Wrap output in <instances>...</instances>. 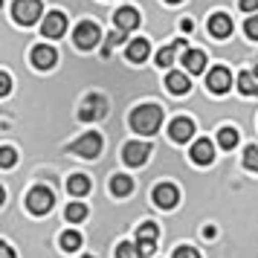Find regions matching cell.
Returning a JSON list of instances; mask_svg holds the SVG:
<instances>
[{"instance_id":"5","label":"cell","mask_w":258,"mask_h":258,"mask_svg":"<svg viewBox=\"0 0 258 258\" xmlns=\"http://www.w3.org/2000/svg\"><path fill=\"white\" fill-rule=\"evenodd\" d=\"M99 151H102V137H99V134H84L82 140H76L70 145V154H79L84 160L99 157Z\"/></svg>"},{"instance_id":"28","label":"cell","mask_w":258,"mask_h":258,"mask_svg":"<svg viewBox=\"0 0 258 258\" xmlns=\"http://www.w3.org/2000/svg\"><path fill=\"white\" fill-rule=\"evenodd\" d=\"M244 165L249 168V171H258V148L255 145H249L244 151Z\"/></svg>"},{"instance_id":"7","label":"cell","mask_w":258,"mask_h":258,"mask_svg":"<svg viewBox=\"0 0 258 258\" xmlns=\"http://www.w3.org/2000/svg\"><path fill=\"white\" fill-rule=\"evenodd\" d=\"M177 200H180V191H177L174 183H160V186L154 188V203L160 209H174Z\"/></svg>"},{"instance_id":"34","label":"cell","mask_w":258,"mask_h":258,"mask_svg":"<svg viewBox=\"0 0 258 258\" xmlns=\"http://www.w3.org/2000/svg\"><path fill=\"white\" fill-rule=\"evenodd\" d=\"M9 84H12V79H9V73H0V93H3V96L9 93Z\"/></svg>"},{"instance_id":"10","label":"cell","mask_w":258,"mask_h":258,"mask_svg":"<svg viewBox=\"0 0 258 258\" xmlns=\"http://www.w3.org/2000/svg\"><path fill=\"white\" fill-rule=\"evenodd\" d=\"M64 29H67V18H64V12H49L47 21L41 24L44 38H61L64 35Z\"/></svg>"},{"instance_id":"4","label":"cell","mask_w":258,"mask_h":258,"mask_svg":"<svg viewBox=\"0 0 258 258\" xmlns=\"http://www.w3.org/2000/svg\"><path fill=\"white\" fill-rule=\"evenodd\" d=\"M52 191H49L47 186H35L32 191H29V198H26V206H29V212L32 215H47L49 209H52Z\"/></svg>"},{"instance_id":"35","label":"cell","mask_w":258,"mask_h":258,"mask_svg":"<svg viewBox=\"0 0 258 258\" xmlns=\"http://www.w3.org/2000/svg\"><path fill=\"white\" fill-rule=\"evenodd\" d=\"M241 9H244V12H255V9H258V0H241Z\"/></svg>"},{"instance_id":"33","label":"cell","mask_w":258,"mask_h":258,"mask_svg":"<svg viewBox=\"0 0 258 258\" xmlns=\"http://www.w3.org/2000/svg\"><path fill=\"white\" fill-rule=\"evenodd\" d=\"M137 246H140V255H151L154 252V241H137Z\"/></svg>"},{"instance_id":"2","label":"cell","mask_w":258,"mask_h":258,"mask_svg":"<svg viewBox=\"0 0 258 258\" xmlns=\"http://www.w3.org/2000/svg\"><path fill=\"white\" fill-rule=\"evenodd\" d=\"M99 38H102V29L93 21H82V24L76 26V32H73V41H76L79 49H93L99 44Z\"/></svg>"},{"instance_id":"1","label":"cell","mask_w":258,"mask_h":258,"mask_svg":"<svg viewBox=\"0 0 258 258\" xmlns=\"http://www.w3.org/2000/svg\"><path fill=\"white\" fill-rule=\"evenodd\" d=\"M163 125V110L157 105H142L137 107L134 113H131V128L137 131V134H154V131Z\"/></svg>"},{"instance_id":"23","label":"cell","mask_w":258,"mask_h":258,"mask_svg":"<svg viewBox=\"0 0 258 258\" xmlns=\"http://www.w3.org/2000/svg\"><path fill=\"white\" fill-rule=\"evenodd\" d=\"M61 246H64L67 252H76V249L82 246V235L76 232V229H67V232L61 235Z\"/></svg>"},{"instance_id":"29","label":"cell","mask_w":258,"mask_h":258,"mask_svg":"<svg viewBox=\"0 0 258 258\" xmlns=\"http://www.w3.org/2000/svg\"><path fill=\"white\" fill-rule=\"evenodd\" d=\"M125 41V32L122 29H113L110 35H107V47H105V55H110V47H116V44H122Z\"/></svg>"},{"instance_id":"27","label":"cell","mask_w":258,"mask_h":258,"mask_svg":"<svg viewBox=\"0 0 258 258\" xmlns=\"http://www.w3.org/2000/svg\"><path fill=\"white\" fill-rule=\"evenodd\" d=\"M116 258H140V246L122 241V244L116 246Z\"/></svg>"},{"instance_id":"25","label":"cell","mask_w":258,"mask_h":258,"mask_svg":"<svg viewBox=\"0 0 258 258\" xmlns=\"http://www.w3.org/2000/svg\"><path fill=\"white\" fill-rule=\"evenodd\" d=\"M177 47H180V41H174V44H168V47L160 49V52H157V64H160V67H171V61H174Z\"/></svg>"},{"instance_id":"38","label":"cell","mask_w":258,"mask_h":258,"mask_svg":"<svg viewBox=\"0 0 258 258\" xmlns=\"http://www.w3.org/2000/svg\"><path fill=\"white\" fill-rule=\"evenodd\" d=\"M82 258H93V255H82Z\"/></svg>"},{"instance_id":"36","label":"cell","mask_w":258,"mask_h":258,"mask_svg":"<svg viewBox=\"0 0 258 258\" xmlns=\"http://www.w3.org/2000/svg\"><path fill=\"white\" fill-rule=\"evenodd\" d=\"M0 258H15V252H12V246H9V244L0 246Z\"/></svg>"},{"instance_id":"21","label":"cell","mask_w":258,"mask_h":258,"mask_svg":"<svg viewBox=\"0 0 258 258\" xmlns=\"http://www.w3.org/2000/svg\"><path fill=\"white\" fill-rule=\"evenodd\" d=\"M238 87H241V93L244 96H258V82H255V73L244 70L238 76Z\"/></svg>"},{"instance_id":"11","label":"cell","mask_w":258,"mask_h":258,"mask_svg":"<svg viewBox=\"0 0 258 258\" xmlns=\"http://www.w3.org/2000/svg\"><path fill=\"white\" fill-rule=\"evenodd\" d=\"M168 134H171V140H174V142H188L191 137H195V122H191L188 116H180V119L171 122Z\"/></svg>"},{"instance_id":"13","label":"cell","mask_w":258,"mask_h":258,"mask_svg":"<svg viewBox=\"0 0 258 258\" xmlns=\"http://www.w3.org/2000/svg\"><path fill=\"white\" fill-rule=\"evenodd\" d=\"M55 49L49 47V44H41V47H35L32 49V64H35L38 70H49L52 64H55Z\"/></svg>"},{"instance_id":"14","label":"cell","mask_w":258,"mask_h":258,"mask_svg":"<svg viewBox=\"0 0 258 258\" xmlns=\"http://www.w3.org/2000/svg\"><path fill=\"white\" fill-rule=\"evenodd\" d=\"M191 160L198 165H209L212 160H215V145H212L209 140H198L191 145Z\"/></svg>"},{"instance_id":"8","label":"cell","mask_w":258,"mask_h":258,"mask_svg":"<svg viewBox=\"0 0 258 258\" xmlns=\"http://www.w3.org/2000/svg\"><path fill=\"white\" fill-rule=\"evenodd\" d=\"M229 84H232V76H229V70L226 67H215V70H209V79H206V87H209L212 93H226L229 90Z\"/></svg>"},{"instance_id":"12","label":"cell","mask_w":258,"mask_h":258,"mask_svg":"<svg viewBox=\"0 0 258 258\" xmlns=\"http://www.w3.org/2000/svg\"><path fill=\"white\" fill-rule=\"evenodd\" d=\"M209 32L215 38H229V35H232V18H229V15H223V12L212 15V18H209Z\"/></svg>"},{"instance_id":"16","label":"cell","mask_w":258,"mask_h":258,"mask_svg":"<svg viewBox=\"0 0 258 258\" xmlns=\"http://www.w3.org/2000/svg\"><path fill=\"white\" fill-rule=\"evenodd\" d=\"M116 29H122V32H128V29H134V26H140V12L137 9H131V6H125V9H119L116 12Z\"/></svg>"},{"instance_id":"32","label":"cell","mask_w":258,"mask_h":258,"mask_svg":"<svg viewBox=\"0 0 258 258\" xmlns=\"http://www.w3.org/2000/svg\"><path fill=\"white\" fill-rule=\"evenodd\" d=\"M246 35L252 38V41H258V15H252V18L246 21Z\"/></svg>"},{"instance_id":"9","label":"cell","mask_w":258,"mask_h":258,"mask_svg":"<svg viewBox=\"0 0 258 258\" xmlns=\"http://www.w3.org/2000/svg\"><path fill=\"white\" fill-rule=\"evenodd\" d=\"M105 113H107L105 96H99V93L87 96V102H84V107H82V119L84 122H90V119H102Z\"/></svg>"},{"instance_id":"15","label":"cell","mask_w":258,"mask_h":258,"mask_svg":"<svg viewBox=\"0 0 258 258\" xmlns=\"http://www.w3.org/2000/svg\"><path fill=\"white\" fill-rule=\"evenodd\" d=\"M165 87H168L174 96H183V93L191 90V82H188L186 73H177L174 70V73H168V76H165Z\"/></svg>"},{"instance_id":"3","label":"cell","mask_w":258,"mask_h":258,"mask_svg":"<svg viewBox=\"0 0 258 258\" xmlns=\"http://www.w3.org/2000/svg\"><path fill=\"white\" fill-rule=\"evenodd\" d=\"M12 15L21 26H32L41 18V0H15Z\"/></svg>"},{"instance_id":"37","label":"cell","mask_w":258,"mask_h":258,"mask_svg":"<svg viewBox=\"0 0 258 258\" xmlns=\"http://www.w3.org/2000/svg\"><path fill=\"white\" fill-rule=\"evenodd\" d=\"M168 3H180V0H168Z\"/></svg>"},{"instance_id":"17","label":"cell","mask_w":258,"mask_h":258,"mask_svg":"<svg viewBox=\"0 0 258 258\" xmlns=\"http://www.w3.org/2000/svg\"><path fill=\"white\" fill-rule=\"evenodd\" d=\"M148 55H151V44H148L145 38H137V41L128 44V58L134 61V64H142Z\"/></svg>"},{"instance_id":"22","label":"cell","mask_w":258,"mask_h":258,"mask_svg":"<svg viewBox=\"0 0 258 258\" xmlns=\"http://www.w3.org/2000/svg\"><path fill=\"white\" fill-rule=\"evenodd\" d=\"M218 145H221L223 151H232L235 145H238V131L235 128H221L218 131Z\"/></svg>"},{"instance_id":"18","label":"cell","mask_w":258,"mask_h":258,"mask_svg":"<svg viewBox=\"0 0 258 258\" xmlns=\"http://www.w3.org/2000/svg\"><path fill=\"white\" fill-rule=\"evenodd\" d=\"M183 67H186L188 73H203V67H206V55H203L200 49H188L186 55H183Z\"/></svg>"},{"instance_id":"6","label":"cell","mask_w":258,"mask_h":258,"mask_svg":"<svg viewBox=\"0 0 258 258\" xmlns=\"http://www.w3.org/2000/svg\"><path fill=\"white\" fill-rule=\"evenodd\" d=\"M148 154H151V145L148 142H128L125 151H122V160L128 165H134V168H140V165H145Z\"/></svg>"},{"instance_id":"20","label":"cell","mask_w":258,"mask_h":258,"mask_svg":"<svg viewBox=\"0 0 258 258\" xmlns=\"http://www.w3.org/2000/svg\"><path fill=\"white\" fill-rule=\"evenodd\" d=\"M67 191L76 195V198H84V195L90 191V180H87L84 174H73L70 180H67Z\"/></svg>"},{"instance_id":"24","label":"cell","mask_w":258,"mask_h":258,"mask_svg":"<svg viewBox=\"0 0 258 258\" xmlns=\"http://www.w3.org/2000/svg\"><path fill=\"white\" fill-rule=\"evenodd\" d=\"M157 235H160V229H157V223H151V221H145L137 229V241H154L157 244Z\"/></svg>"},{"instance_id":"19","label":"cell","mask_w":258,"mask_h":258,"mask_svg":"<svg viewBox=\"0 0 258 258\" xmlns=\"http://www.w3.org/2000/svg\"><path fill=\"white\" fill-rule=\"evenodd\" d=\"M110 191L116 195V198H128L131 191H134V180L125 174H116L113 180H110Z\"/></svg>"},{"instance_id":"26","label":"cell","mask_w":258,"mask_h":258,"mask_svg":"<svg viewBox=\"0 0 258 258\" xmlns=\"http://www.w3.org/2000/svg\"><path fill=\"white\" fill-rule=\"evenodd\" d=\"M64 215H67V221L70 223H82L84 218H87V206H84V203H70Z\"/></svg>"},{"instance_id":"30","label":"cell","mask_w":258,"mask_h":258,"mask_svg":"<svg viewBox=\"0 0 258 258\" xmlns=\"http://www.w3.org/2000/svg\"><path fill=\"white\" fill-rule=\"evenodd\" d=\"M0 165L3 168H9V165H15V151L6 145V148H0Z\"/></svg>"},{"instance_id":"31","label":"cell","mask_w":258,"mask_h":258,"mask_svg":"<svg viewBox=\"0 0 258 258\" xmlns=\"http://www.w3.org/2000/svg\"><path fill=\"white\" fill-rule=\"evenodd\" d=\"M174 258H200L195 246H177L174 249Z\"/></svg>"}]
</instances>
